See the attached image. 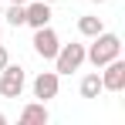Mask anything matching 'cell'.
<instances>
[{"label":"cell","mask_w":125,"mask_h":125,"mask_svg":"<svg viewBox=\"0 0 125 125\" xmlns=\"http://www.w3.org/2000/svg\"><path fill=\"white\" fill-rule=\"evenodd\" d=\"M118 54H122V37H118V34H112V31L95 34V37H91V44L84 47V61H91L95 68L108 64L112 58H118Z\"/></svg>","instance_id":"cell-1"},{"label":"cell","mask_w":125,"mask_h":125,"mask_svg":"<svg viewBox=\"0 0 125 125\" xmlns=\"http://www.w3.org/2000/svg\"><path fill=\"white\" fill-rule=\"evenodd\" d=\"M24 84H27V74H24L21 64H3L0 68V95L3 98H21L24 95Z\"/></svg>","instance_id":"cell-2"},{"label":"cell","mask_w":125,"mask_h":125,"mask_svg":"<svg viewBox=\"0 0 125 125\" xmlns=\"http://www.w3.org/2000/svg\"><path fill=\"white\" fill-rule=\"evenodd\" d=\"M84 64V44H61L54 54V71L58 74H71Z\"/></svg>","instance_id":"cell-3"},{"label":"cell","mask_w":125,"mask_h":125,"mask_svg":"<svg viewBox=\"0 0 125 125\" xmlns=\"http://www.w3.org/2000/svg\"><path fill=\"white\" fill-rule=\"evenodd\" d=\"M58 47H61V41H58V34L51 31V24H44V27H37V31H34V54H37V58L54 61Z\"/></svg>","instance_id":"cell-4"},{"label":"cell","mask_w":125,"mask_h":125,"mask_svg":"<svg viewBox=\"0 0 125 125\" xmlns=\"http://www.w3.org/2000/svg\"><path fill=\"white\" fill-rule=\"evenodd\" d=\"M31 88H34V98H37V102H51V98H58L61 74H58V71H41V74L31 81Z\"/></svg>","instance_id":"cell-5"},{"label":"cell","mask_w":125,"mask_h":125,"mask_svg":"<svg viewBox=\"0 0 125 125\" xmlns=\"http://www.w3.org/2000/svg\"><path fill=\"white\" fill-rule=\"evenodd\" d=\"M102 88L105 91H125V61L122 58H112L108 64H102Z\"/></svg>","instance_id":"cell-6"},{"label":"cell","mask_w":125,"mask_h":125,"mask_svg":"<svg viewBox=\"0 0 125 125\" xmlns=\"http://www.w3.org/2000/svg\"><path fill=\"white\" fill-rule=\"evenodd\" d=\"M24 24L27 27H44V24H51V3H44V0H27L24 3Z\"/></svg>","instance_id":"cell-7"},{"label":"cell","mask_w":125,"mask_h":125,"mask_svg":"<svg viewBox=\"0 0 125 125\" xmlns=\"http://www.w3.org/2000/svg\"><path fill=\"white\" fill-rule=\"evenodd\" d=\"M47 122H51L47 102H31L21 108V125H47Z\"/></svg>","instance_id":"cell-8"},{"label":"cell","mask_w":125,"mask_h":125,"mask_svg":"<svg viewBox=\"0 0 125 125\" xmlns=\"http://www.w3.org/2000/svg\"><path fill=\"white\" fill-rule=\"evenodd\" d=\"M78 91H81V98H98L105 88H102V74H98V68L91 71V74H84L81 84H78Z\"/></svg>","instance_id":"cell-9"},{"label":"cell","mask_w":125,"mask_h":125,"mask_svg":"<svg viewBox=\"0 0 125 125\" xmlns=\"http://www.w3.org/2000/svg\"><path fill=\"white\" fill-rule=\"evenodd\" d=\"M105 24L102 17H95V14H84V17H78V34L81 37H95V34H102Z\"/></svg>","instance_id":"cell-10"},{"label":"cell","mask_w":125,"mask_h":125,"mask_svg":"<svg viewBox=\"0 0 125 125\" xmlns=\"http://www.w3.org/2000/svg\"><path fill=\"white\" fill-rule=\"evenodd\" d=\"M3 17H7V24H10V27H24V3H10Z\"/></svg>","instance_id":"cell-11"},{"label":"cell","mask_w":125,"mask_h":125,"mask_svg":"<svg viewBox=\"0 0 125 125\" xmlns=\"http://www.w3.org/2000/svg\"><path fill=\"white\" fill-rule=\"evenodd\" d=\"M10 61V54H7V47H3V44H0V68H3V64Z\"/></svg>","instance_id":"cell-12"},{"label":"cell","mask_w":125,"mask_h":125,"mask_svg":"<svg viewBox=\"0 0 125 125\" xmlns=\"http://www.w3.org/2000/svg\"><path fill=\"white\" fill-rule=\"evenodd\" d=\"M0 125H7V115H3V112H0Z\"/></svg>","instance_id":"cell-13"},{"label":"cell","mask_w":125,"mask_h":125,"mask_svg":"<svg viewBox=\"0 0 125 125\" xmlns=\"http://www.w3.org/2000/svg\"><path fill=\"white\" fill-rule=\"evenodd\" d=\"M91 3H105V0H91Z\"/></svg>","instance_id":"cell-14"},{"label":"cell","mask_w":125,"mask_h":125,"mask_svg":"<svg viewBox=\"0 0 125 125\" xmlns=\"http://www.w3.org/2000/svg\"><path fill=\"white\" fill-rule=\"evenodd\" d=\"M44 3H54V0H44Z\"/></svg>","instance_id":"cell-15"},{"label":"cell","mask_w":125,"mask_h":125,"mask_svg":"<svg viewBox=\"0 0 125 125\" xmlns=\"http://www.w3.org/2000/svg\"><path fill=\"white\" fill-rule=\"evenodd\" d=\"M0 34H3V27H0Z\"/></svg>","instance_id":"cell-16"}]
</instances>
